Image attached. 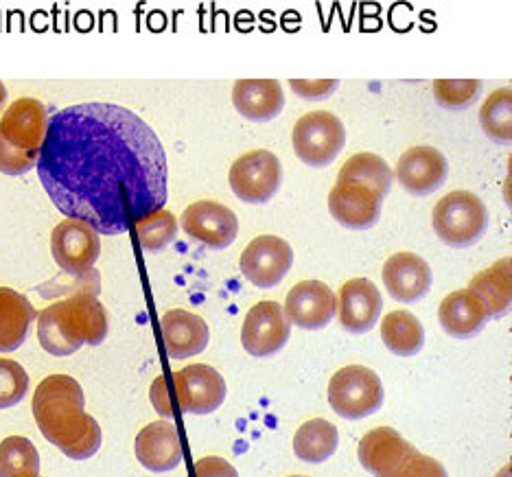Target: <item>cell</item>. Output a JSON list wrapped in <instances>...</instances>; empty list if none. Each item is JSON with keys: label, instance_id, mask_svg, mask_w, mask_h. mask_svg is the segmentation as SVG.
Masks as SVG:
<instances>
[{"label": "cell", "instance_id": "obj_5", "mask_svg": "<svg viewBox=\"0 0 512 477\" xmlns=\"http://www.w3.org/2000/svg\"><path fill=\"white\" fill-rule=\"evenodd\" d=\"M329 403L342 418H366L383 405V383L377 372L366 366H346L329 381Z\"/></svg>", "mask_w": 512, "mask_h": 477}, {"label": "cell", "instance_id": "obj_2", "mask_svg": "<svg viewBox=\"0 0 512 477\" xmlns=\"http://www.w3.org/2000/svg\"><path fill=\"white\" fill-rule=\"evenodd\" d=\"M84 407V390L68 375L46 377L33 397L42 436L71 460H88L101 447V427Z\"/></svg>", "mask_w": 512, "mask_h": 477}, {"label": "cell", "instance_id": "obj_18", "mask_svg": "<svg viewBox=\"0 0 512 477\" xmlns=\"http://www.w3.org/2000/svg\"><path fill=\"white\" fill-rule=\"evenodd\" d=\"M383 309V298L377 285L368 278H353L342 285L337 296V313L346 331L362 335L375 327Z\"/></svg>", "mask_w": 512, "mask_h": 477}, {"label": "cell", "instance_id": "obj_7", "mask_svg": "<svg viewBox=\"0 0 512 477\" xmlns=\"http://www.w3.org/2000/svg\"><path fill=\"white\" fill-rule=\"evenodd\" d=\"M230 189L239 200L248 204H265L270 202L281 189L283 169L272 151L254 149L232 162L228 173Z\"/></svg>", "mask_w": 512, "mask_h": 477}, {"label": "cell", "instance_id": "obj_10", "mask_svg": "<svg viewBox=\"0 0 512 477\" xmlns=\"http://www.w3.org/2000/svg\"><path fill=\"white\" fill-rule=\"evenodd\" d=\"M49 130V112L36 99H18L5 110L0 119V138L20 154L38 160Z\"/></svg>", "mask_w": 512, "mask_h": 477}, {"label": "cell", "instance_id": "obj_4", "mask_svg": "<svg viewBox=\"0 0 512 477\" xmlns=\"http://www.w3.org/2000/svg\"><path fill=\"white\" fill-rule=\"evenodd\" d=\"M436 235L451 248H469L488 230V211L480 197L469 191H453L434 206Z\"/></svg>", "mask_w": 512, "mask_h": 477}, {"label": "cell", "instance_id": "obj_20", "mask_svg": "<svg viewBox=\"0 0 512 477\" xmlns=\"http://www.w3.org/2000/svg\"><path fill=\"white\" fill-rule=\"evenodd\" d=\"M134 451L138 462L154 473H167L180 467L182 442L176 425L151 423L136 436Z\"/></svg>", "mask_w": 512, "mask_h": 477}, {"label": "cell", "instance_id": "obj_34", "mask_svg": "<svg viewBox=\"0 0 512 477\" xmlns=\"http://www.w3.org/2000/svg\"><path fill=\"white\" fill-rule=\"evenodd\" d=\"M394 477H447V471L438 460L414 451Z\"/></svg>", "mask_w": 512, "mask_h": 477}, {"label": "cell", "instance_id": "obj_8", "mask_svg": "<svg viewBox=\"0 0 512 477\" xmlns=\"http://www.w3.org/2000/svg\"><path fill=\"white\" fill-rule=\"evenodd\" d=\"M51 252L64 274L79 278L95 267L101 254V241L97 230L84 221L64 219L51 232Z\"/></svg>", "mask_w": 512, "mask_h": 477}, {"label": "cell", "instance_id": "obj_26", "mask_svg": "<svg viewBox=\"0 0 512 477\" xmlns=\"http://www.w3.org/2000/svg\"><path fill=\"white\" fill-rule=\"evenodd\" d=\"M381 340L390 353L412 357L421 353L425 344V329L410 311H392L381 320Z\"/></svg>", "mask_w": 512, "mask_h": 477}, {"label": "cell", "instance_id": "obj_41", "mask_svg": "<svg viewBox=\"0 0 512 477\" xmlns=\"http://www.w3.org/2000/svg\"><path fill=\"white\" fill-rule=\"evenodd\" d=\"M289 477H302V475H289Z\"/></svg>", "mask_w": 512, "mask_h": 477}, {"label": "cell", "instance_id": "obj_16", "mask_svg": "<svg viewBox=\"0 0 512 477\" xmlns=\"http://www.w3.org/2000/svg\"><path fill=\"white\" fill-rule=\"evenodd\" d=\"M447 158L436 147L418 145L407 149L397 162V180L407 193L429 195L447 180Z\"/></svg>", "mask_w": 512, "mask_h": 477}, {"label": "cell", "instance_id": "obj_32", "mask_svg": "<svg viewBox=\"0 0 512 477\" xmlns=\"http://www.w3.org/2000/svg\"><path fill=\"white\" fill-rule=\"evenodd\" d=\"M482 84L477 79H436L434 97L442 108L462 110L471 106L475 97L480 95Z\"/></svg>", "mask_w": 512, "mask_h": 477}, {"label": "cell", "instance_id": "obj_9", "mask_svg": "<svg viewBox=\"0 0 512 477\" xmlns=\"http://www.w3.org/2000/svg\"><path fill=\"white\" fill-rule=\"evenodd\" d=\"M294 263V250L276 235H261L248 243L241 252L239 267L248 281L261 289L276 287L287 276Z\"/></svg>", "mask_w": 512, "mask_h": 477}, {"label": "cell", "instance_id": "obj_21", "mask_svg": "<svg viewBox=\"0 0 512 477\" xmlns=\"http://www.w3.org/2000/svg\"><path fill=\"white\" fill-rule=\"evenodd\" d=\"M162 342L171 359L200 355L208 346V324L184 309H171L160 320Z\"/></svg>", "mask_w": 512, "mask_h": 477}, {"label": "cell", "instance_id": "obj_25", "mask_svg": "<svg viewBox=\"0 0 512 477\" xmlns=\"http://www.w3.org/2000/svg\"><path fill=\"white\" fill-rule=\"evenodd\" d=\"M467 289L482 300L488 318L504 316L512 300V259H499L493 267L473 276Z\"/></svg>", "mask_w": 512, "mask_h": 477}, {"label": "cell", "instance_id": "obj_29", "mask_svg": "<svg viewBox=\"0 0 512 477\" xmlns=\"http://www.w3.org/2000/svg\"><path fill=\"white\" fill-rule=\"evenodd\" d=\"M484 134L499 145L512 143V88H499L484 101L480 110Z\"/></svg>", "mask_w": 512, "mask_h": 477}, {"label": "cell", "instance_id": "obj_11", "mask_svg": "<svg viewBox=\"0 0 512 477\" xmlns=\"http://www.w3.org/2000/svg\"><path fill=\"white\" fill-rule=\"evenodd\" d=\"M289 340V320L274 300H263L246 313L241 327V344L252 357H270Z\"/></svg>", "mask_w": 512, "mask_h": 477}, {"label": "cell", "instance_id": "obj_12", "mask_svg": "<svg viewBox=\"0 0 512 477\" xmlns=\"http://www.w3.org/2000/svg\"><path fill=\"white\" fill-rule=\"evenodd\" d=\"M182 230L206 248L224 250L237 239L239 221L228 206L213 200H200L186 206L182 213Z\"/></svg>", "mask_w": 512, "mask_h": 477}, {"label": "cell", "instance_id": "obj_36", "mask_svg": "<svg viewBox=\"0 0 512 477\" xmlns=\"http://www.w3.org/2000/svg\"><path fill=\"white\" fill-rule=\"evenodd\" d=\"M289 86L294 88L296 95L305 97V99H324L329 97L333 90H337V81L335 79H292Z\"/></svg>", "mask_w": 512, "mask_h": 477}, {"label": "cell", "instance_id": "obj_14", "mask_svg": "<svg viewBox=\"0 0 512 477\" xmlns=\"http://www.w3.org/2000/svg\"><path fill=\"white\" fill-rule=\"evenodd\" d=\"M283 311L289 324L316 331L327 327L333 320L337 311V296L322 281H302L289 289Z\"/></svg>", "mask_w": 512, "mask_h": 477}, {"label": "cell", "instance_id": "obj_22", "mask_svg": "<svg viewBox=\"0 0 512 477\" xmlns=\"http://www.w3.org/2000/svg\"><path fill=\"white\" fill-rule=\"evenodd\" d=\"M232 103L250 121H270L283 112L285 95L276 79H239L232 88Z\"/></svg>", "mask_w": 512, "mask_h": 477}, {"label": "cell", "instance_id": "obj_28", "mask_svg": "<svg viewBox=\"0 0 512 477\" xmlns=\"http://www.w3.org/2000/svg\"><path fill=\"white\" fill-rule=\"evenodd\" d=\"M337 442H340V434H337V427L331 425L324 418H313L300 429L294 436V453L298 460L320 464L329 460L337 451Z\"/></svg>", "mask_w": 512, "mask_h": 477}, {"label": "cell", "instance_id": "obj_1", "mask_svg": "<svg viewBox=\"0 0 512 477\" xmlns=\"http://www.w3.org/2000/svg\"><path fill=\"white\" fill-rule=\"evenodd\" d=\"M36 167L57 211L97 235H123L167 204L165 147L141 116L114 103L55 112Z\"/></svg>", "mask_w": 512, "mask_h": 477}, {"label": "cell", "instance_id": "obj_3", "mask_svg": "<svg viewBox=\"0 0 512 477\" xmlns=\"http://www.w3.org/2000/svg\"><path fill=\"white\" fill-rule=\"evenodd\" d=\"M92 272L79 278L71 296L38 313V340L46 353L68 357L84 344L97 346L108 337V316L97 298L99 278L88 283Z\"/></svg>", "mask_w": 512, "mask_h": 477}, {"label": "cell", "instance_id": "obj_39", "mask_svg": "<svg viewBox=\"0 0 512 477\" xmlns=\"http://www.w3.org/2000/svg\"><path fill=\"white\" fill-rule=\"evenodd\" d=\"M5 99H7V88H5V84H3V81H0V108H3V103H5Z\"/></svg>", "mask_w": 512, "mask_h": 477}, {"label": "cell", "instance_id": "obj_15", "mask_svg": "<svg viewBox=\"0 0 512 477\" xmlns=\"http://www.w3.org/2000/svg\"><path fill=\"white\" fill-rule=\"evenodd\" d=\"M383 197L364 184L337 182L329 193V211L337 224L351 230H366L377 224Z\"/></svg>", "mask_w": 512, "mask_h": 477}, {"label": "cell", "instance_id": "obj_24", "mask_svg": "<svg viewBox=\"0 0 512 477\" xmlns=\"http://www.w3.org/2000/svg\"><path fill=\"white\" fill-rule=\"evenodd\" d=\"M36 309L11 287H0V353H11L25 344Z\"/></svg>", "mask_w": 512, "mask_h": 477}, {"label": "cell", "instance_id": "obj_35", "mask_svg": "<svg viewBox=\"0 0 512 477\" xmlns=\"http://www.w3.org/2000/svg\"><path fill=\"white\" fill-rule=\"evenodd\" d=\"M36 165L38 160L20 154L18 149H14L0 138V173H7V176H22V173H27Z\"/></svg>", "mask_w": 512, "mask_h": 477}, {"label": "cell", "instance_id": "obj_13", "mask_svg": "<svg viewBox=\"0 0 512 477\" xmlns=\"http://www.w3.org/2000/svg\"><path fill=\"white\" fill-rule=\"evenodd\" d=\"M176 394L184 414H213L226 401V381L206 364H193L176 372Z\"/></svg>", "mask_w": 512, "mask_h": 477}, {"label": "cell", "instance_id": "obj_31", "mask_svg": "<svg viewBox=\"0 0 512 477\" xmlns=\"http://www.w3.org/2000/svg\"><path fill=\"white\" fill-rule=\"evenodd\" d=\"M178 232V221L165 208L160 211L151 213L149 217L141 219L136 224V237L141 248H145L147 252H162L169 243L176 239Z\"/></svg>", "mask_w": 512, "mask_h": 477}, {"label": "cell", "instance_id": "obj_33", "mask_svg": "<svg viewBox=\"0 0 512 477\" xmlns=\"http://www.w3.org/2000/svg\"><path fill=\"white\" fill-rule=\"evenodd\" d=\"M29 390V375L14 359L0 357V410L18 405Z\"/></svg>", "mask_w": 512, "mask_h": 477}, {"label": "cell", "instance_id": "obj_30", "mask_svg": "<svg viewBox=\"0 0 512 477\" xmlns=\"http://www.w3.org/2000/svg\"><path fill=\"white\" fill-rule=\"evenodd\" d=\"M40 473V453L25 436H9L0 442V477Z\"/></svg>", "mask_w": 512, "mask_h": 477}, {"label": "cell", "instance_id": "obj_37", "mask_svg": "<svg viewBox=\"0 0 512 477\" xmlns=\"http://www.w3.org/2000/svg\"><path fill=\"white\" fill-rule=\"evenodd\" d=\"M195 477H239V473L228 460L208 456L195 462Z\"/></svg>", "mask_w": 512, "mask_h": 477}, {"label": "cell", "instance_id": "obj_6", "mask_svg": "<svg viewBox=\"0 0 512 477\" xmlns=\"http://www.w3.org/2000/svg\"><path fill=\"white\" fill-rule=\"evenodd\" d=\"M292 145L300 162L309 167H327L346 145L344 123L331 112H309L294 125Z\"/></svg>", "mask_w": 512, "mask_h": 477}, {"label": "cell", "instance_id": "obj_23", "mask_svg": "<svg viewBox=\"0 0 512 477\" xmlns=\"http://www.w3.org/2000/svg\"><path fill=\"white\" fill-rule=\"evenodd\" d=\"M438 320L451 337L467 340L475 333H480L488 320V313L471 289H458L440 302Z\"/></svg>", "mask_w": 512, "mask_h": 477}, {"label": "cell", "instance_id": "obj_19", "mask_svg": "<svg viewBox=\"0 0 512 477\" xmlns=\"http://www.w3.org/2000/svg\"><path fill=\"white\" fill-rule=\"evenodd\" d=\"M383 283L399 302L421 300L432 287V267L414 252H397L383 265Z\"/></svg>", "mask_w": 512, "mask_h": 477}, {"label": "cell", "instance_id": "obj_17", "mask_svg": "<svg viewBox=\"0 0 512 477\" xmlns=\"http://www.w3.org/2000/svg\"><path fill=\"white\" fill-rule=\"evenodd\" d=\"M414 451L416 449L410 442L392 427L372 429L362 438L357 449L362 467L375 477H394Z\"/></svg>", "mask_w": 512, "mask_h": 477}, {"label": "cell", "instance_id": "obj_27", "mask_svg": "<svg viewBox=\"0 0 512 477\" xmlns=\"http://www.w3.org/2000/svg\"><path fill=\"white\" fill-rule=\"evenodd\" d=\"M337 182L364 184L377 195L386 197L392 189L394 171L388 167V162L379 158L377 154L362 151V154H355L344 162V167L337 173Z\"/></svg>", "mask_w": 512, "mask_h": 477}, {"label": "cell", "instance_id": "obj_40", "mask_svg": "<svg viewBox=\"0 0 512 477\" xmlns=\"http://www.w3.org/2000/svg\"><path fill=\"white\" fill-rule=\"evenodd\" d=\"M18 477H40L38 473H27V475H18Z\"/></svg>", "mask_w": 512, "mask_h": 477}, {"label": "cell", "instance_id": "obj_38", "mask_svg": "<svg viewBox=\"0 0 512 477\" xmlns=\"http://www.w3.org/2000/svg\"><path fill=\"white\" fill-rule=\"evenodd\" d=\"M167 379L165 377H158L156 381H154V386H151V399H154V405H156V410L162 414V416H173V412H171V407H169V401H167Z\"/></svg>", "mask_w": 512, "mask_h": 477}]
</instances>
